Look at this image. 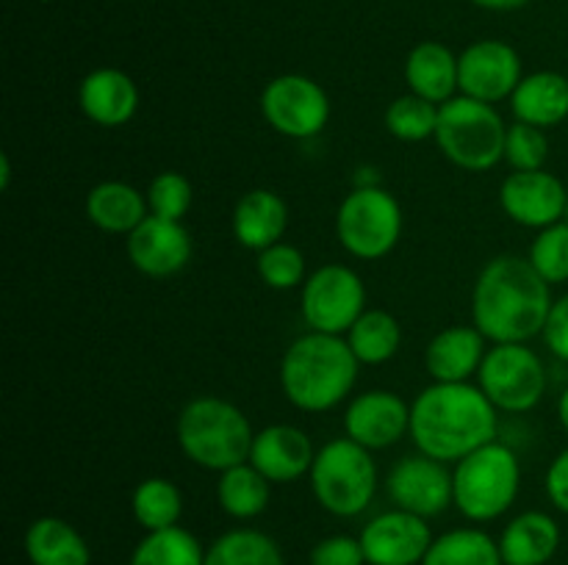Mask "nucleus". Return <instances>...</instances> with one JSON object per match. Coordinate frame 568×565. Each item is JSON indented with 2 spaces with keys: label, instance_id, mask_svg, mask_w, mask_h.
<instances>
[{
  "label": "nucleus",
  "instance_id": "1",
  "mask_svg": "<svg viewBox=\"0 0 568 565\" xmlns=\"http://www.w3.org/2000/svg\"><path fill=\"white\" fill-rule=\"evenodd\" d=\"M549 282L519 255L483 266L471 291V321L488 343H527L547 327L555 299Z\"/></svg>",
  "mask_w": 568,
  "mask_h": 565
},
{
  "label": "nucleus",
  "instance_id": "2",
  "mask_svg": "<svg viewBox=\"0 0 568 565\" xmlns=\"http://www.w3.org/2000/svg\"><path fill=\"white\" fill-rule=\"evenodd\" d=\"M497 408L471 382H433L410 402L408 435L422 454L442 463H458L497 441Z\"/></svg>",
  "mask_w": 568,
  "mask_h": 565
},
{
  "label": "nucleus",
  "instance_id": "3",
  "mask_svg": "<svg viewBox=\"0 0 568 565\" xmlns=\"http://www.w3.org/2000/svg\"><path fill=\"white\" fill-rule=\"evenodd\" d=\"M358 369L361 363L347 338L311 330L292 341L283 355V397L305 413H327L353 393Z\"/></svg>",
  "mask_w": 568,
  "mask_h": 565
},
{
  "label": "nucleus",
  "instance_id": "4",
  "mask_svg": "<svg viewBox=\"0 0 568 565\" xmlns=\"http://www.w3.org/2000/svg\"><path fill=\"white\" fill-rule=\"evenodd\" d=\"M178 446L194 465L227 471L247 463L253 449V427L233 402L220 397H197L178 415Z\"/></svg>",
  "mask_w": 568,
  "mask_h": 565
},
{
  "label": "nucleus",
  "instance_id": "5",
  "mask_svg": "<svg viewBox=\"0 0 568 565\" xmlns=\"http://www.w3.org/2000/svg\"><path fill=\"white\" fill-rule=\"evenodd\" d=\"M519 458L499 441L475 449L453 469V504L475 524H486L508 513L519 496Z\"/></svg>",
  "mask_w": 568,
  "mask_h": 565
},
{
  "label": "nucleus",
  "instance_id": "6",
  "mask_svg": "<svg viewBox=\"0 0 568 565\" xmlns=\"http://www.w3.org/2000/svg\"><path fill=\"white\" fill-rule=\"evenodd\" d=\"M505 136L508 125L491 103L458 94L438 109L436 142L460 170L486 172L505 161Z\"/></svg>",
  "mask_w": 568,
  "mask_h": 565
},
{
  "label": "nucleus",
  "instance_id": "7",
  "mask_svg": "<svg viewBox=\"0 0 568 565\" xmlns=\"http://www.w3.org/2000/svg\"><path fill=\"white\" fill-rule=\"evenodd\" d=\"M311 491L327 513L338 518L361 515L377 493V465L369 449L353 438H333L311 465Z\"/></svg>",
  "mask_w": 568,
  "mask_h": 565
},
{
  "label": "nucleus",
  "instance_id": "8",
  "mask_svg": "<svg viewBox=\"0 0 568 565\" xmlns=\"http://www.w3.org/2000/svg\"><path fill=\"white\" fill-rule=\"evenodd\" d=\"M336 236L353 258H386L403 236V208L383 186H355L336 214Z\"/></svg>",
  "mask_w": 568,
  "mask_h": 565
},
{
  "label": "nucleus",
  "instance_id": "9",
  "mask_svg": "<svg viewBox=\"0 0 568 565\" xmlns=\"http://www.w3.org/2000/svg\"><path fill=\"white\" fill-rule=\"evenodd\" d=\"M477 386L505 413H527L547 393V366L527 343H491L477 371Z\"/></svg>",
  "mask_w": 568,
  "mask_h": 565
},
{
  "label": "nucleus",
  "instance_id": "10",
  "mask_svg": "<svg viewBox=\"0 0 568 565\" xmlns=\"http://www.w3.org/2000/svg\"><path fill=\"white\" fill-rule=\"evenodd\" d=\"M300 308L311 330L347 336L349 327L366 310L364 280L358 271L344 264L320 266L303 282Z\"/></svg>",
  "mask_w": 568,
  "mask_h": 565
},
{
  "label": "nucleus",
  "instance_id": "11",
  "mask_svg": "<svg viewBox=\"0 0 568 565\" xmlns=\"http://www.w3.org/2000/svg\"><path fill=\"white\" fill-rule=\"evenodd\" d=\"M261 114L272 131L288 138H314L331 120L327 92L308 75H277L261 94Z\"/></svg>",
  "mask_w": 568,
  "mask_h": 565
},
{
  "label": "nucleus",
  "instance_id": "12",
  "mask_svg": "<svg viewBox=\"0 0 568 565\" xmlns=\"http://www.w3.org/2000/svg\"><path fill=\"white\" fill-rule=\"evenodd\" d=\"M521 78L519 53L503 39H480L458 55V92L480 103L510 100Z\"/></svg>",
  "mask_w": 568,
  "mask_h": 565
},
{
  "label": "nucleus",
  "instance_id": "13",
  "mask_svg": "<svg viewBox=\"0 0 568 565\" xmlns=\"http://www.w3.org/2000/svg\"><path fill=\"white\" fill-rule=\"evenodd\" d=\"M388 499L405 513L433 518L453 504V471L447 463L427 454H408L392 469L386 480Z\"/></svg>",
  "mask_w": 568,
  "mask_h": 565
},
{
  "label": "nucleus",
  "instance_id": "14",
  "mask_svg": "<svg viewBox=\"0 0 568 565\" xmlns=\"http://www.w3.org/2000/svg\"><path fill=\"white\" fill-rule=\"evenodd\" d=\"M499 205L516 225L544 230L566 219L568 188L547 170L510 172L499 186Z\"/></svg>",
  "mask_w": 568,
  "mask_h": 565
},
{
  "label": "nucleus",
  "instance_id": "15",
  "mask_svg": "<svg viewBox=\"0 0 568 565\" xmlns=\"http://www.w3.org/2000/svg\"><path fill=\"white\" fill-rule=\"evenodd\" d=\"M366 565H422L433 543L427 518L394 507L361 530Z\"/></svg>",
  "mask_w": 568,
  "mask_h": 565
},
{
  "label": "nucleus",
  "instance_id": "16",
  "mask_svg": "<svg viewBox=\"0 0 568 565\" xmlns=\"http://www.w3.org/2000/svg\"><path fill=\"white\" fill-rule=\"evenodd\" d=\"M405 432H410V404L399 393L375 388V391L358 393L347 404L344 435L369 452L394 446Z\"/></svg>",
  "mask_w": 568,
  "mask_h": 565
},
{
  "label": "nucleus",
  "instance_id": "17",
  "mask_svg": "<svg viewBox=\"0 0 568 565\" xmlns=\"http://www.w3.org/2000/svg\"><path fill=\"white\" fill-rule=\"evenodd\" d=\"M125 253L133 269L142 275L172 277L192 258V236L181 222L150 214L142 225L125 236Z\"/></svg>",
  "mask_w": 568,
  "mask_h": 565
},
{
  "label": "nucleus",
  "instance_id": "18",
  "mask_svg": "<svg viewBox=\"0 0 568 565\" xmlns=\"http://www.w3.org/2000/svg\"><path fill=\"white\" fill-rule=\"evenodd\" d=\"M316 460V449L311 438L294 424H272L255 432L253 449H250V463L272 482H294L300 476L311 474V465Z\"/></svg>",
  "mask_w": 568,
  "mask_h": 565
},
{
  "label": "nucleus",
  "instance_id": "19",
  "mask_svg": "<svg viewBox=\"0 0 568 565\" xmlns=\"http://www.w3.org/2000/svg\"><path fill=\"white\" fill-rule=\"evenodd\" d=\"M78 105L83 116L103 127H120L133 120L139 109V89L128 72L103 66L89 72L78 86Z\"/></svg>",
  "mask_w": 568,
  "mask_h": 565
},
{
  "label": "nucleus",
  "instance_id": "20",
  "mask_svg": "<svg viewBox=\"0 0 568 565\" xmlns=\"http://www.w3.org/2000/svg\"><path fill=\"white\" fill-rule=\"evenodd\" d=\"M488 338L475 325H455L433 336L425 349V366L433 382H469L486 358Z\"/></svg>",
  "mask_w": 568,
  "mask_h": 565
},
{
  "label": "nucleus",
  "instance_id": "21",
  "mask_svg": "<svg viewBox=\"0 0 568 565\" xmlns=\"http://www.w3.org/2000/svg\"><path fill=\"white\" fill-rule=\"evenodd\" d=\"M233 236L244 249H261L272 247V244L283 242L288 230V205L281 194L270 192V188H253L244 197H239L236 208H233Z\"/></svg>",
  "mask_w": 568,
  "mask_h": 565
},
{
  "label": "nucleus",
  "instance_id": "22",
  "mask_svg": "<svg viewBox=\"0 0 568 565\" xmlns=\"http://www.w3.org/2000/svg\"><path fill=\"white\" fill-rule=\"evenodd\" d=\"M510 109L516 122H527L544 131L560 125L568 120V78L552 70L525 75L510 94Z\"/></svg>",
  "mask_w": 568,
  "mask_h": 565
},
{
  "label": "nucleus",
  "instance_id": "23",
  "mask_svg": "<svg viewBox=\"0 0 568 565\" xmlns=\"http://www.w3.org/2000/svg\"><path fill=\"white\" fill-rule=\"evenodd\" d=\"M560 548V526L552 515L530 510L510 521L499 537L505 565H547Z\"/></svg>",
  "mask_w": 568,
  "mask_h": 565
},
{
  "label": "nucleus",
  "instance_id": "24",
  "mask_svg": "<svg viewBox=\"0 0 568 565\" xmlns=\"http://www.w3.org/2000/svg\"><path fill=\"white\" fill-rule=\"evenodd\" d=\"M410 94L444 105L458 92V55L442 42H419L405 61Z\"/></svg>",
  "mask_w": 568,
  "mask_h": 565
},
{
  "label": "nucleus",
  "instance_id": "25",
  "mask_svg": "<svg viewBox=\"0 0 568 565\" xmlns=\"http://www.w3.org/2000/svg\"><path fill=\"white\" fill-rule=\"evenodd\" d=\"M87 216L98 230L128 236L150 216L148 194L122 181H105L89 192Z\"/></svg>",
  "mask_w": 568,
  "mask_h": 565
},
{
  "label": "nucleus",
  "instance_id": "26",
  "mask_svg": "<svg viewBox=\"0 0 568 565\" xmlns=\"http://www.w3.org/2000/svg\"><path fill=\"white\" fill-rule=\"evenodd\" d=\"M26 554L31 565H89L92 552L81 532L64 518L42 515L26 532Z\"/></svg>",
  "mask_w": 568,
  "mask_h": 565
},
{
  "label": "nucleus",
  "instance_id": "27",
  "mask_svg": "<svg viewBox=\"0 0 568 565\" xmlns=\"http://www.w3.org/2000/svg\"><path fill=\"white\" fill-rule=\"evenodd\" d=\"M270 496L272 482L266 480L250 460L247 463H239L233 465V469L222 471L220 482H216L220 507L236 521L258 518V515L270 507Z\"/></svg>",
  "mask_w": 568,
  "mask_h": 565
},
{
  "label": "nucleus",
  "instance_id": "28",
  "mask_svg": "<svg viewBox=\"0 0 568 565\" xmlns=\"http://www.w3.org/2000/svg\"><path fill=\"white\" fill-rule=\"evenodd\" d=\"M344 338H347L358 363L381 366L399 352L403 327H399L397 316H392L388 310L366 308Z\"/></svg>",
  "mask_w": 568,
  "mask_h": 565
},
{
  "label": "nucleus",
  "instance_id": "29",
  "mask_svg": "<svg viewBox=\"0 0 568 565\" xmlns=\"http://www.w3.org/2000/svg\"><path fill=\"white\" fill-rule=\"evenodd\" d=\"M422 565H505L499 541L488 532L464 526L449 530L442 537H433Z\"/></svg>",
  "mask_w": 568,
  "mask_h": 565
},
{
  "label": "nucleus",
  "instance_id": "30",
  "mask_svg": "<svg viewBox=\"0 0 568 565\" xmlns=\"http://www.w3.org/2000/svg\"><path fill=\"white\" fill-rule=\"evenodd\" d=\"M131 510L133 518H136V524L144 532L170 530V526H178V521H181L183 493L172 480L150 476V480L139 482L136 491H133Z\"/></svg>",
  "mask_w": 568,
  "mask_h": 565
},
{
  "label": "nucleus",
  "instance_id": "31",
  "mask_svg": "<svg viewBox=\"0 0 568 565\" xmlns=\"http://www.w3.org/2000/svg\"><path fill=\"white\" fill-rule=\"evenodd\" d=\"M205 565H286L281 546L258 530H231L205 548Z\"/></svg>",
  "mask_w": 568,
  "mask_h": 565
},
{
  "label": "nucleus",
  "instance_id": "32",
  "mask_svg": "<svg viewBox=\"0 0 568 565\" xmlns=\"http://www.w3.org/2000/svg\"><path fill=\"white\" fill-rule=\"evenodd\" d=\"M131 565H205V548L183 526L148 532L131 554Z\"/></svg>",
  "mask_w": 568,
  "mask_h": 565
},
{
  "label": "nucleus",
  "instance_id": "33",
  "mask_svg": "<svg viewBox=\"0 0 568 565\" xmlns=\"http://www.w3.org/2000/svg\"><path fill=\"white\" fill-rule=\"evenodd\" d=\"M438 109L442 105L419 97V94H403L386 109V127L399 142H425L436 138Z\"/></svg>",
  "mask_w": 568,
  "mask_h": 565
},
{
  "label": "nucleus",
  "instance_id": "34",
  "mask_svg": "<svg viewBox=\"0 0 568 565\" xmlns=\"http://www.w3.org/2000/svg\"><path fill=\"white\" fill-rule=\"evenodd\" d=\"M255 269H258L261 280L275 291H288V288H297L308 280L305 255L286 242L261 249L258 258H255Z\"/></svg>",
  "mask_w": 568,
  "mask_h": 565
},
{
  "label": "nucleus",
  "instance_id": "35",
  "mask_svg": "<svg viewBox=\"0 0 568 565\" xmlns=\"http://www.w3.org/2000/svg\"><path fill=\"white\" fill-rule=\"evenodd\" d=\"M527 260L532 264V269L549 282V286H558V282L568 280V222H558V225H549L544 230H538V236L532 238L530 255Z\"/></svg>",
  "mask_w": 568,
  "mask_h": 565
},
{
  "label": "nucleus",
  "instance_id": "36",
  "mask_svg": "<svg viewBox=\"0 0 568 565\" xmlns=\"http://www.w3.org/2000/svg\"><path fill=\"white\" fill-rule=\"evenodd\" d=\"M148 205H150V214L161 216V219H172V222H181L183 216L189 214L192 208V183H189L186 175L181 172H161L150 181L148 186Z\"/></svg>",
  "mask_w": 568,
  "mask_h": 565
},
{
  "label": "nucleus",
  "instance_id": "37",
  "mask_svg": "<svg viewBox=\"0 0 568 565\" xmlns=\"http://www.w3.org/2000/svg\"><path fill=\"white\" fill-rule=\"evenodd\" d=\"M549 158V138L544 127L514 122L505 136V161L514 172L544 170Z\"/></svg>",
  "mask_w": 568,
  "mask_h": 565
},
{
  "label": "nucleus",
  "instance_id": "38",
  "mask_svg": "<svg viewBox=\"0 0 568 565\" xmlns=\"http://www.w3.org/2000/svg\"><path fill=\"white\" fill-rule=\"evenodd\" d=\"M311 565H366L361 537L331 535L311 548Z\"/></svg>",
  "mask_w": 568,
  "mask_h": 565
},
{
  "label": "nucleus",
  "instance_id": "39",
  "mask_svg": "<svg viewBox=\"0 0 568 565\" xmlns=\"http://www.w3.org/2000/svg\"><path fill=\"white\" fill-rule=\"evenodd\" d=\"M541 336L549 352L568 363V294L566 297L555 299L552 310H549L547 327H544Z\"/></svg>",
  "mask_w": 568,
  "mask_h": 565
},
{
  "label": "nucleus",
  "instance_id": "40",
  "mask_svg": "<svg viewBox=\"0 0 568 565\" xmlns=\"http://www.w3.org/2000/svg\"><path fill=\"white\" fill-rule=\"evenodd\" d=\"M544 487H547V496L560 513L568 515V449L552 460V465L547 469V480H544Z\"/></svg>",
  "mask_w": 568,
  "mask_h": 565
},
{
  "label": "nucleus",
  "instance_id": "41",
  "mask_svg": "<svg viewBox=\"0 0 568 565\" xmlns=\"http://www.w3.org/2000/svg\"><path fill=\"white\" fill-rule=\"evenodd\" d=\"M471 3L491 11H514V9H521V6H527L530 0H471Z\"/></svg>",
  "mask_w": 568,
  "mask_h": 565
},
{
  "label": "nucleus",
  "instance_id": "42",
  "mask_svg": "<svg viewBox=\"0 0 568 565\" xmlns=\"http://www.w3.org/2000/svg\"><path fill=\"white\" fill-rule=\"evenodd\" d=\"M558 419H560V424H564V430L568 432V388L560 393V399H558Z\"/></svg>",
  "mask_w": 568,
  "mask_h": 565
},
{
  "label": "nucleus",
  "instance_id": "43",
  "mask_svg": "<svg viewBox=\"0 0 568 565\" xmlns=\"http://www.w3.org/2000/svg\"><path fill=\"white\" fill-rule=\"evenodd\" d=\"M9 175H11V170H9V155H0V188H9Z\"/></svg>",
  "mask_w": 568,
  "mask_h": 565
},
{
  "label": "nucleus",
  "instance_id": "44",
  "mask_svg": "<svg viewBox=\"0 0 568 565\" xmlns=\"http://www.w3.org/2000/svg\"><path fill=\"white\" fill-rule=\"evenodd\" d=\"M566 222H568V208H566Z\"/></svg>",
  "mask_w": 568,
  "mask_h": 565
}]
</instances>
